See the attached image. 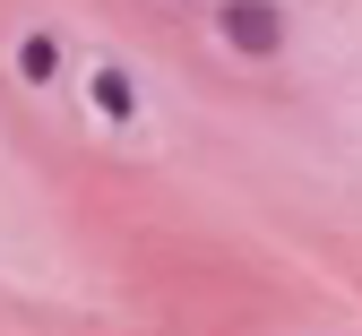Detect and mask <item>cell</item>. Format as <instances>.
I'll use <instances>...</instances> for the list:
<instances>
[{"instance_id":"cell-2","label":"cell","mask_w":362,"mask_h":336,"mask_svg":"<svg viewBox=\"0 0 362 336\" xmlns=\"http://www.w3.org/2000/svg\"><path fill=\"white\" fill-rule=\"evenodd\" d=\"M86 104H95L112 129L139 121V78H129V61H95V69H86Z\"/></svg>"},{"instance_id":"cell-3","label":"cell","mask_w":362,"mask_h":336,"mask_svg":"<svg viewBox=\"0 0 362 336\" xmlns=\"http://www.w3.org/2000/svg\"><path fill=\"white\" fill-rule=\"evenodd\" d=\"M9 69H18L26 86H52V78H61V35H52V26H26V35L9 43Z\"/></svg>"},{"instance_id":"cell-1","label":"cell","mask_w":362,"mask_h":336,"mask_svg":"<svg viewBox=\"0 0 362 336\" xmlns=\"http://www.w3.org/2000/svg\"><path fill=\"white\" fill-rule=\"evenodd\" d=\"M216 35L242 61H276L285 52V9L276 0H216Z\"/></svg>"}]
</instances>
